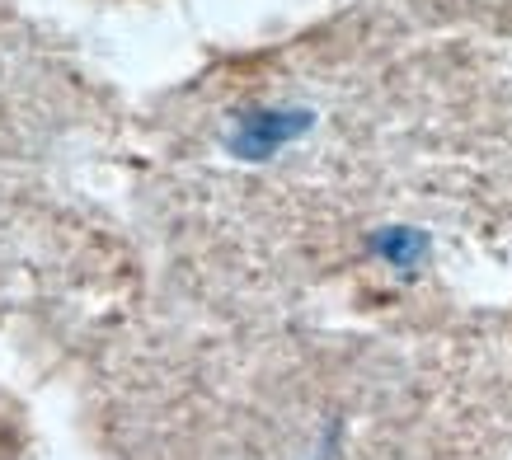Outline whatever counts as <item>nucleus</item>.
<instances>
[{
    "label": "nucleus",
    "mask_w": 512,
    "mask_h": 460,
    "mask_svg": "<svg viewBox=\"0 0 512 460\" xmlns=\"http://www.w3.org/2000/svg\"><path fill=\"white\" fill-rule=\"evenodd\" d=\"M442 353L367 338H198L118 385L132 460H461L466 395Z\"/></svg>",
    "instance_id": "obj_1"
},
{
    "label": "nucleus",
    "mask_w": 512,
    "mask_h": 460,
    "mask_svg": "<svg viewBox=\"0 0 512 460\" xmlns=\"http://www.w3.org/2000/svg\"><path fill=\"white\" fill-rule=\"evenodd\" d=\"M0 460H29V442H24V423L10 409V399L0 395Z\"/></svg>",
    "instance_id": "obj_2"
}]
</instances>
